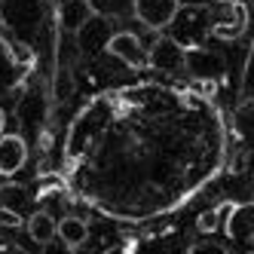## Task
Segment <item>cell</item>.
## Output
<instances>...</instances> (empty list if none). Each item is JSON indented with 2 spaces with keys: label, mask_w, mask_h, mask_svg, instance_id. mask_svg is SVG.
Segmentation results:
<instances>
[{
  "label": "cell",
  "mask_w": 254,
  "mask_h": 254,
  "mask_svg": "<svg viewBox=\"0 0 254 254\" xmlns=\"http://www.w3.org/2000/svg\"><path fill=\"white\" fill-rule=\"evenodd\" d=\"M245 31V6L236 0L233 3V19L227 22V25H221V22H214V28H211V37H221V40H233L236 34H242Z\"/></svg>",
  "instance_id": "obj_13"
},
{
  "label": "cell",
  "mask_w": 254,
  "mask_h": 254,
  "mask_svg": "<svg viewBox=\"0 0 254 254\" xmlns=\"http://www.w3.org/2000/svg\"><path fill=\"white\" fill-rule=\"evenodd\" d=\"M217 3H227V6H233V3H236V0H217Z\"/></svg>",
  "instance_id": "obj_19"
},
{
  "label": "cell",
  "mask_w": 254,
  "mask_h": 254,
  "mask_svg": "<svg viewBox=\"0 0 254 254\" xmlns=\"http://www.w3.org/2000/svg\"><path fill=\"white\" fill-rule=\"evenodd\" d=\"M74 37H77V49L83 52V56H95V52L107 49V43H111V37H114L111 19H107V15L92 12V15H89V19L74 31Z\"/></svg>",
  "instance_id": "obj_2"
},
{
  "label": "cell",
  "mask_w": 254,
  "mask_h": 254,
  "mask_svg": "<svg viewBox=\"0 0 254 254\" xmlns=\"http://www.w3.org/2000/svg\"><path fill=\"white\" fill-rule=\"evenodd\" d=\"M227 214H230V202L214 205V208H208V211H202V214L196 217V230L202 233V236H211L217 230H224V217Z\"/></svg>",
  "instance_id": "obj_14"
},
{
  "label": "cell",
  "mask_w": 254,
  "mask_h": 254,
  "mask_svg": "<svg viewBox=\"0 0 254 254\" xmlns=\"http://www.w3.org/2000/svg\"><path fill=\"white\" fill-rule=\"evenodd\" d=\"M28 162V144L22 135H0V175H15Z\"/></svg>",
  "instance_id": "obj_8"
},
{
  "label": "cell",
  "mask_w": 254,
  "mask_h": 254,
  "mask_svg": "<svg viewBox=\"0 0 254 254\" xmlns=\"http://www.w3.org/2000/svg\"><path fill=\"white\" fill-rule=\"evenodd\" d=\"M19 224H22L19 211H12V208H6V205H0V230H3V227H19Z\"/></svg>",
  "instance_id": "obj_17"
},
{
  "label": "cell",
  "mask_w": 254,
  "mask_h": 254,
  "mask_svg": "<svg viewBox=\"0 0 254 254\" xmlns=\"http://www.w3.org/2000/svg\"><path fill=\"white\" fill-rule=\"evenodd\" d=\"M107 52H111L114 59H120L123 64L135 67V70L150 67V49L144 46L132 31H117L111 37V43H107Z\"/></svg>",
  "instance_id": "obj_4"
},
{
  "label": "cell",
  "mask_w": 254,
  "mask_h": 254,
  "mask_svg": "<svg viewBox=\"0 0 254 254\" xmlns=\"http://www.w3.org/2000/svg\"><path fill=\"white\" fill-rule=\"evenodd\" d=\"M239 95H242V101H251V98H254V40H251V49H248L245 67H242V80H239Z\"/></svg>",
  "instance_id": "obj_16"
},
{
  "label": "cell",
  "mask_w": 254,
  "mask_h": 254,
  "mask_svg": "<svg viewBox=\"0 0 254 254\" xmlns=\"http://www.w3.org/2000/svg\"><path fill=\"white\" fill-rule=\"evenodd\" d=\"M3 126H6V117H3V111H0V135H3Z\"/></svg>",
  "instance_id": "obj_18"
},
{
  "label": "cell",
  "mask_w": 254,
  "mask_h": 254,
  "mask_svg": "<svg viewBox=\"0 0 254 254\" xmlns=\"http://www.w3.org/2000/svg\"><path fill=\"white\" fill-rule=\"evenodd\" d=\"M92 9L107 19H126L135 15V0H92Z\"/></svg>",
  "instance_id": "obj_15"
},
{
  "label": "cell",
  "mask_w": 254,
  "mask_h": 254,
  "mask_svg": "<svg viewBox=\"0 0 254 254\" xmlns=\"http://www.w3.org/2000/svg\"><path fill=\"white\" fill-rule=\"evenodd\" d=\"M178 9H181V0H135V19L150 31L169 28Z\"/></svg>",
  "instance_id": "obj_6"
},
{
  "label": "cell",
  "mask_w": 254,
  "mask_h": 254,
  "mask_svg": "<svg viewBox=\"0 0 254 254\" xmlns=\"http://www.w3.org/2000/svg\"><path fill=\"white\" fill-rule=\"evenodd\" d=\"M28 236L37 245H49L52 239H59V224L52 221V214L49 211H34L31 217H28Z\"/></svg>",
  "instance_id": "obj_11"
},
{
  "label": "cell",
  "mask_w": 254,
  "mask_h": 254,
  "mask_svg": "<svg viewBox=\"0 0 254 254\" xmlns=\"http://www.w3.org/2000/svg\"><path fill=\"white\" fill-rule=\"evenodd\" d=\"M59 239L64 248H80L86 239H89V227L83 217H74V214H67L59 221Z\"/></svg>",
  "instance_id": "obj_12"
},
{
  "label": "cell",
  "mask_w": 254,
  "mask_h": 254,
  "mask_svg": "<svg viewBox=\"0 0 254 254\" xmlns=\"http://www.w3.org/2000/svg\"><path fill=\"white\" fill-rule=\"evenodd\" d=\"M169 28H175V37L184 43L187 40V31H193V40L196 37H211L214 22H211V15H208V6L196 3V6H181L178 15H175V22Z\"/></svg>",
  "instance_id": "obj_5"
},
{
  "label": "cell",
  "mask_w": 254,
  "mask_h": 254,
  "mask_svg": "<svg viewBox=\"0 0 254 254\" xmlns=\"http://www.w3.org/2000/svg\"><path fill=\"white\" fill-rule=\"evenodd\" d=\"M92 12H95L92 9V0H62V6H59V25L74 34Z\"/></svg>",
  "instance_id": "obj_10"
},
{
  "label": "cell",
  "mask_w": 254,
  "mask_h": 254,
  "mask_svg": "<svg viewBox=\"0 0 254 254\" xmlns=\"http://www.w3.org/2000/svg\"><path fill=\"white\" fill-rule=\"evenodd\" d=\"M0 19L15 34H37L43 25V3L40 0H0Z\"/></svg>",
  "instance_id": "obj_1"
},
{
  "label": "cell",
  "mask_w": 254,
  "mask_h": 254,
  "mask_svg": "<svg viewBox=\"0 0 254 254\" xmlns=\"http://www.w3.org/2000/svg\"><path fill=\"white\" fill-rule=\"evenodd\" d=\"M187 70L190 77L199 83H211V80H221L224 77V59L211 49L202 46H190L187 49Z\"/></svg>",
  "instance_id": "obj_7"
},
{
  "label": "cell",
  "mask_w": 254,
  "mask_h": 254,
  "mask_svg": "<svg viewBox=\"0 0 254 254\" xmlns=\"http://www.w3.org/2000/svg\"><path fill=\"white\" fill-rule=\"evenodd\" d=\"M224 233L230 236V239H236V242H239V239H251V236H254V202L230 205Z\"/></svg>",
  "instance_id": "obj_9"
},
{
  "label": "cell",
  "mask_w": 254,
  "mask_h": 254,
  "mask_svg": "<svg viewBox=\"0 0 254 254\" xmlns=\"http://www.w3.org/2000/svg\"><path fill=\"white\" fill-rule=\"evenodd\" d=\"M150 67L159 74H178L187 67V46L178 37H159L150 46Z\"/></svg>",
  "instance_id": "obj_3"
}]
</instances>
